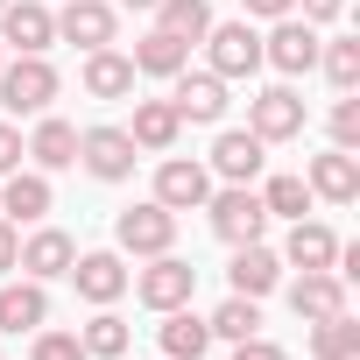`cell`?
I'll return each mask as SVG.
<instances>
[{"label":"cell","instance_id":"obj_39","mask_svg":"<svg viewBox=\"0 0 360 360\" xmlns=\"http://www.w3.org/2000/svg\"><path fill=\"white\" fill-rule=\"evenodd\" d=\"M248 15H262V22H283V15H297V0H240Z\"/></svg>","mask_w":360,"mask_h":360},{"label":"cell","instance_id":"obj_7","mask_svg":"<svg viewBox=\"0 0 360 360\" xmlns=\"http://www.w3.org/2000/svg\"><path fill=\"white\" fill-rule=\"evenodd\" d=\"M169 106H176V120H198V127H219L226 120V78H212V71H176V92H169Z\"/></svg>","mask_w":360,"mask_h":360},{"label":"cell","instance_id":"obj_30","mask_svg":"<svg viewBox=\"0 0 360 360\" xmlns=\"http://www.w3.org/2000/svg\"><path fill=\"white\" fill-rule=\"evenodd\" d=\"M262 212L269 219H304L311 212V184H304V176H269V184H262Z\"/></svg>","mask_w":360,"mask_h":360},{"label":"cell","instance_id":"obj_29","mask_svg":"<svg viewBox=\"0 0 360 360\" xmlns=\"http://www.w3.org/2000/svg\"><path fill=\"white\" fill-rule=\"evenodd\" d=\"M78 346H85V360H120V353H127V318H113V311L99 304V318H85Z\"/></svg>","mask_w":360,"mask_h":360},{"label":"cell","instance_id":"obj_40","mask_svg":"<svg viewBox=\"0 0 360 360\" xmlns=\"http://www.w3.org/2000/svg\"><path fill=\"white\" fill-rule=\"evenodd\" d=\"M113 8H141V15H148V8H155V0H113Z\"/></svg>","mask_w":360,"mask_h":360},{"label":"cell","instance_id":"obj_33","mask_svg":"<svg viewBox=\"0 0 360 360\" xmlns=\"http://www.w3.org/2000/svg\"><path fill=\"white\" fill-rule=\"evenodd\" d=\"M332 148H360V99L353 92H339V106H332Z\"/></svg>","mask_w":360,"mask_h":360},{"label":"cell","instance_id":"obj_20","mask_svg":"<svg viewBox=\"0 0 360 360\" xmlns=\"http://www.w3.org/2000/svg\"><path fill=\"white\" fill-rule=\"evenodd\" d=\"M22 148H29V162H36L43 176H50V169H71V162H78V127H71V120H57V113H43V120H36V134H29Z\"/></svg>","mask_w":360,"mask_h":360},{"label":"cell","instance_id":"obj_21","mask_svg":"<svg viewBox=\"0 0 360 360\" xmlns=\"http://www.w3.org/2000/svg\"><path fill=\"white\" fill-rule=\"evenodd\" d=\"M50 318V290L43 283H0V332H43Z\"/></svg>","mask_w":360,"mask_h":360},{"label":"cell","instance_id":"obj_37","mask_svg":"<svg viewBox=\"0 0 360 360\" xmlns=\"http://www.w3.org/2000/svg\"><path fill=\"white\" fill-rule=\"evenodd\" d=\"M297 8H304V22H311V29H325V22H339V15H346V0H297Z\"/></svg>","mask_w":360,"mask_h":360},{"label":"cell","instance_id":"obj_14","mask_svg":"<svg viewBox=\"0 0 360 360\" xmlns=\"http://www.w3.org/2000/svg\"><path fill=\"white\" fill-rule=\"evenodd\" d=\"M262 162H269V141H262V134H248V127H219V141H212V169L226 176V184H255Z\"/></svg>","mask_w":360,"mask_h":360},{"label":"cell","instance_id":"obj_8","mask_svg":"<svg viewBox=\"0 0 360 360\" xmlns=\"http://www.w3.org/2000/svg\"><path fill=\"white\" fill-rule=\"evenodd\" d=\"M0 43L22 50V57H43L57 43V15L43 8V0H8V8H0Z\"/></svg>","mask_w":360,"mask_h":360},{"label":"cell","instance_id":"obj_27","mask_svg":"<svg viewBox=\"0 0 360 360\" xmlns=\"http://www.w3.org/2000/svg\"><path fill=\"white\" fill-rule=\"evenodd\" d=\"M332 255H339V233L318 226V219H297L290 240H283V262H297V269H332Z\"/></svg>","mask_w":360,"mask_h":360},{"label":"cell","instance_id":"obj_9","mask_svg":"<svg viewBox=\"0 0 360 360\" xmlns=\"http://www.w3.org/2000/svg\"><path fill=\"white\" fill-rule=\"evenodd\" d=\"M262 64H276L283 78H304V71L318 64V29L297 22V15H283V22L262 36Z\"/></svg>","mask_w":360,"mask_h":360},{"label":"cell","instance_id":"obj_19","mask_svg":"<svg viewBox=\"0 0 360 360\" xmlns=\"http://www.w3.org/2000/svg\"><path fill=\"white\" fill-rule=\"evenodd\" d=\"M78 85H85L92 99H127V92H134V57H120L113 43H106V50H85Z\"/></svg>","mask_w":360,"mask_h":360},{"label":"cell","instance_id":"obj_16","mask_svg":"<svg viewBox=\"0 0 360 360\" xmlns=\"http://www.w3.org/2000/svg\"><path fill=\"white\" fill-rule=\"evenodd\" d=\"M43 212H50V176H43V169H15V176H0V219L36 226Z\"/></svg>","mask_w":360,"mask_h":360},{"label":"cell","instance_id":"obj_41","mask_svg":"<svg viewBox=\"0 0 360 360\" xmlns=\"http://www.w3.org/2000/svg\"><path fill=\"white\" fill-rule=\"evenodd\" d=\"M0 64H8V43H0Z\"/></svg>","mask_w":360,"mask_h":360},{"label":"cell","instance_id":"obj_11","mask_svg":"<svg viewBox=\"0 0 360 360\" xmlns=\"http://www.w3.org/2000/svg\"><path fill=\"white\" fill-rule=\"evenodd\" d=\"M57 36L78 43V50H106V43L120 36V8H113V0H64Z\"/></svg>","mask_w":360,"mask_h":360},{"label":"cell","instance_id":"obj_42","mask_svg":"<svg viewBox=\"0 0 360 360\" xmlns=\"http://www.w3.org/2000/svg\"><path fill=\"white\" fill-rule=\"evenodd\" d=\"M0 8H8V0H0Z\"/></svg>","mask_w":360,"mask_h":360},{"label":"cell","instance_id":"obj_24","mask_svg":"<svg viewBox=\"0 0 360 360\" xmlns=\"http://www.w3.org/2000/svg\"><path fill=\"white\" fill-rule=\"evenodd\" d=\"M134 148H155V155H169L176 148V134H184V120H176V106L169 99H134Z\"/></svg>","mask_w":360,"mask_h":360},{"label":"cell","instance_id":"obj_31","mask_svg":"<svg viewBox=\"0 0 360 360\" xmlns=\"http://www.w3.org/2000/svg\"><path fill=\"white\" fill-rule=\"evenodd\" d=\"M205 325H212V339H255V332H262V304H255V297H226Z\"/></svg>","mask_w":360,"mask_h":360},{"label":"cell","instance_id":"obj_3","mask_svg":"<svg viewBox=\"0 0 360 360\" xmlns=\"http://www.w3.org/2000/svg\"><path fill=\"white\" fill-rule=\"evenodd\" d=\"M113 240H120V255H141V262H148V255H169V248H176V212L155 205V198H148V205H127V212L113 219Z\"/></svg>","mask_w":360,"mask_h":360},{"label":"cell","instance_id":"obj_38","mask_svg":"<svg viewBox=\"0 0 360 360\" xmlns=\"http://www.w3.org/2000/svg\"><path fill=\"white\" fill-rule=\"evenodd\" d=\"M15 255H22V226H15V219H0V276L15 269Z\"/></svg>","mask_w":360,"mask_h":360},{"label":"cell","instance_id":"obj_18","mask_svg":"<svg viewBox=\"0 0 360 360\" xmlns=\"http://www.w3.org/2000/svg\"><path fill=\"white\" fill-rule=\"evenodd\" d=\"M290 311H297L304 325H318V318L346 311V283H339L332 269H304V276L290 283Z\"/></svg>","mask_w":360,"mask_h":360},{"label":"cell","instance_id":"obj_23","mask_svg":"<svg viewBox=\"0 0 360 360\" xmlns=\"http://www.w3.org/2000/svg\"><path fill=\"white\" fill-rule=\"evenodd\" d=\"M205 346H212V325L191 304L162 311V360H205Z\"/></svg>","mask_w":360,"mask_h":360},{"label":"cell","instance_id":"obj_2","mask_svg":"<svg viewBox=\"0 0 360 360\" xmlns=\"http://www.w3.org/2000/svg\"><path fill=\"white\" fill-rule=\"evenodd\" d=\"M205 212H212V233H219L226 248H248V240H262V226H269V212H262V191H255V184H226V191H212V198H205Z\"/></svg>","mask_w":360,"mask_h":360},{"label":"cell","instance_id":"obj_13","mask_svg":"<svg viewBox=\"0 0 360 360\" xmlns=\"http://www.w3.org/2000/svg\"><path fill=\"white\" fill-rule=\"evenodd\" d=\"M205 198H212V169H205V162L169 155V162L155 169V205H169V212H198Z\"/></svg>","mask_w":360,"mask_h":360},{"label":"cell","instance_id":"obj_6","mask_svg":"<svg viewBox=\"0 0 360 360\" xmlns=\"http://www.w3.org/2000/svg\"><path fill=\"white\" fill-rule=\"evenodd\" d=\"M134 134L127 127H85L78 134V162L99 176V184H120V176H134Z\"/></svg>","mask_w":360,"mask_h":360},{"label":"cell","instance_id":"obj_36","mask_svg":"<svg viewBox=\"0 0 360 360\" xmlns=\"http://www.w3.org/2000/svg\"><path fill=\"white\" fill-rule=\"evenodd\" d=\"M22 155H29V148H22V134L0 120V176H15V169H22Z\"/></svg>","mask_w":360,"mask_h":360},{"label":"cell","instance_id":"obj_22","mask_svg":"<svg viewBox=\"0 0 360 360\" xmlns=\"http://www.w3.org/2000/svg\"><path fill=\"white\" fill-rule=\"evenodd\" d=\"M276 276H283V262L262 248V240H248V248H233V269H226V283H233V297H269L276 290Z\"/></svg>","mask_w":360,"mask_h":360},{"label":"cell","instance_id":"obj_12","mask_svg":"<svg viewBox=\"0 0 360 360\" xmlns=\"http://www.w3.org/2000/svg\"><path fill=\"white\" fill-rule=\"evenodd\" d=\"M71 262H78V240L57 233V226H36V233L22 240V255H15V269H22L29 283H57V276H71Z\"/></svg>","mask_w":360,"mask_h":360},{"label":"cell","instance_id":"obj_26","mask_svg":"<svg viewBox=\"0 0 360 360\" xmlns=\"http://www.w3.org/2000/svg\"><path fill=\"white\" fill-rule=\"evenodd\" d=\"M191 64V43H176V36H162V29H148L141 43H134V78H176Z\"/></svg>","mask_w":360,"mask_h":360},{"label":"cell","instance_id":"obj_5","mask_svg":"<svg viewBox=\"0 0 360 360\" xmlns=\"http://www.w3.org/2000/svg\"><path fill=\"white\" fill-rule=\"evenodd\" d=\"M205 57H212V78H255L262 71V36L248 22H212L205 29Z\"/></svg>","mask_w":360,"mask_h":360},{"label":"cell","instance_id":"obj_4","mask_svg":"<svg viewBox=\"0 0 360 360\" xmlns=\"http://www.w3.org/2000/svg\"><path fill=\"white\" fill-rule=\"evenodd\" d=\"M127 283H134V297H141L148 311H176V304H191L198 269H191L184 255H148V269H141V276H127Z\"/></svg>","mask_w":360,"mask_h":360},{"label":"cell","instance_id":"obj_17","mask_svg":"<svg viewBox=\"0 0 360 360\" xmlns=\"http://www.w3.org/2000/svg\"><path fill=\"white\" fill-rule=\"evenodd\" d=\"M71 283H78V297H85V304H113V297H127V269H120V255H113V248L78 255V262H71Z\"/></svg>","mask_w":360,"mask_h":360},{"label":"cell","instance_id":"obj_10","mask_svg":"<svg viewBox=\"0 0 360 360\" xmlns=\"http://www.w3.org/2000/svg\"><path fill=\"white\" fill-rule=\"evenodd\" d=\"M248 134H262V141H297V134H304V99H297L290 85L255 92V99H248Z\"/></svg>","mask_w":360,"mask_h":360},{"label":"cell","instance_id":"obj_1","mask_svg":"<svg viewBox=\"0 0 360 360\" xmlns=\"http://www.w3.org/2000/svg\"><path fill=\"white\" fill-rule=\"evenodd\" d=\"M57 64L50 57H15V64H0V106L8 113H50L57 99Z\"/></svg>","mask_w":360,"mask_h":360},{"label":"cell","instance_id":"obj_34","mask_svg":"<svg viewBox=\"0 0 360 360\" xmlns=\"http://www.w3.org/2000/svg\"><path fill=\"white\" fill-rule=\"evenodd\" d=\"M29 360H85V346H78V332H36Z\"/></svg>","mask_w":360,"mask_h":360},{"label":"cell","instance_id":"obj_32","mask_svg":"<svg viewBox=\"0 0 360 360\" xmlns=\"http://www.w3.org/2000/svg\"><path fill=\"white\" fill-rule=\"evenodd\" d=\"M318 64H325V78H332L339 92H353V85H360V43H353V36L318 43Z\"/></svg>","mask_w":360,"mask_h":360},{"label":"cell","instance_id":"obj_15","mask_svg":"<svg viewBox=\"0 0 360 360\" xmlns=\"http://www.w3.org/2000/svg\"><path fill=\"white\" fill-rule=\"evenodd\" d=\"M311 198H325V205H353L360 198V162H353V148H332V155H311Z\"/></svg>","mask_w":360,"mask_h":360},{"label":"cell","instance_id":"obj_35","mask_svg":"<svg viewBox=\"0 0 360 360\" xmlns=\"http://www.w3.org/2000/svg\"><path fill=\"white\" fill-rule=\"evenodd\" d=\"M233 360H290V353H283L276 339H262V332H255V339H233Z\"/></svg>","mask_w":360,"mask_h":360},{"label":"cell","instance_id":"obj_28","mask_svg":"<svg viewBox=\"0 0 360 360\" xmlns=\"http://www.w3.org/2000/svg\"><path fill=\"white\" fill-rule=\"evenodd\" d=\"M311 360H360V325H353L346 311L318 318V325H311Z\"/></svg>","mask_w":360,"mask_h":360},{"label":"cell","instance_id":"obj_25","mask_svg":"<svg viewBox=\"0 0 360 360\" xmlns=\"http://www.w3.org/2000/svg\"><path fill=\"white\" fill-rule=\"evenodd\" d=\"M155 29L162 36H176V43H205V29H212V0H155Z\"/></svg>","mask_w":360,"mask_h":360}]
</instances>
